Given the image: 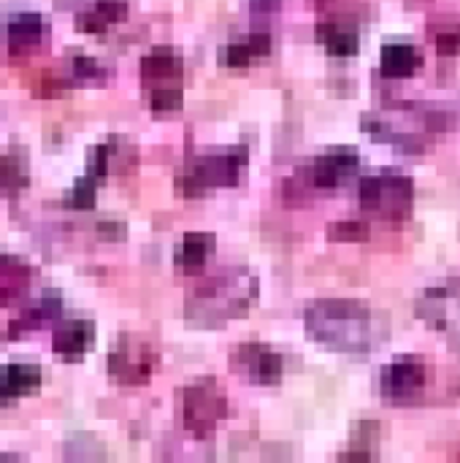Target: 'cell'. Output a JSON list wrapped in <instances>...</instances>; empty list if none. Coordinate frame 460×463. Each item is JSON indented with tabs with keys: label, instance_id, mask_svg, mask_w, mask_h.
Wrapping results in <instances>:
<instances>
[{
	"label": "cell",
	"instance_id": "1f68e13d",
	"mask_svg": "<svg viewBox=\"0 0 460 463\" xmlns=\"http://www.w3.org/2000/svg\"><path fill=\"white\" fill-rule=\"evenodd\" d=\"M317 3H320V5H325V0H317Z\"/></svg>",
	"mask_w": 460,
	"mask_h": 463
},
{
	"label": "cell",
	"instance_id": "f546056e",
	"mask_svg": "<svg viewBox=\"0 0 460 463\" xmlns=\"http://www.w3.org/2000/svg\"><path fill=\"white\" fill-rule=\"evenodd\" d=\"M95 231L103 241H125L127 239V225L122 220H100L95 225Z\"/></svg>",
	"mask_w": 460,
	"mask_h": 463
},
{
	"label": "cell",
	"instance_id": "5bb4252c",
	"mask_svg": "<svg viewBox=\"0 0 460 463\" xmlns=\"http://www.w3.org/2000/svg\"><path fill=\"white\" fill-rule=\"evenodd\" d=\"M317 41L328 49V54L333 57H355L361 49V35L358 27L350 22H339V19H328L317 24Z\"/></svg>",
	"mask_w": 460,
	"mask_h": 463
},
{
	"label": "cell",
	"instance_id": "6da1fadb",
	"mask_svg": "<svg viewBox=\"0 0 460 463\" xmlns=\"http://www.w3.org/2000/svg\"><path fill=\"white\" fill-rule=\"evenodd\" d=\"M309 339L344 355H366L388 339V323L369 307L347 298L312 301L304 309Z\"/></svg>",
	"mask_w": 460,
	"mask_h": 463
},
{
	"label": "cell",
	"instance_id": "ffe728a7",
	"mask_svg": "<svg viewBox=\"0 0 460 463\" xmlns=\"http://www.w3.org/2000/svg\"><path fill=\"white\" fill-rule=\"evenodd\" d=\"M361 130L371 133L377 141H385V144H393L409 155H420L423 152V141L412 133H404V130H396L390 122L380 119V117H371V114H363L361 117Z\"/></svg>",
	"mask_w": 460,
	"mask_h": 463
},
{
	"label": "cell",
	"instance_id": "7402d4cb",
	"mask_svg": "<svg viewBox=\"0 0 460 463\" xmlns=\"http://www.w3.org/2000/svg\"><path fill=\"white\" fill-rule=\"evenodd\" d=\"M325 236L333 244H363L369 239V225L361 220H339V222L328 225Z\"/></svg>",
	"mask_w": 460,
	"mask_h": 463
},
{
	"label": "cell",
	"instance_id": "2e32d148",
	"mask_svg": "<svg viewBox=\"0 0 460 463\" xmlns=\"http://www.w3.org/2000/svg\"><path fill=\"white\" fill-rule=\"evenodd\" d=\"M125 19H127L125 0H95L76 14V27L81 33H103L106 27L125 22Z\"/></svg>",
	"mask_w": 460,
	"mask_h": 463
},
{
	"label": "cell",
	"instance_id": "484cf974",
	"mask_svg": "<svg viewBox=\"0 0 460 463\" xmlns=\"http://www.w3.org/2000/svg\"><path fill=\"white\" fill-rule=\"evenodd\" d=\"M73 87V79H68L65 73H54V71H43L38 84L33 87V92L38 98H60L62 92H68Z\"/></svg>",
	"mask_w": 460,
	"mask_h": 463
},
{
	"label": "cell",
	"instance_id": "ba28073f",
	"mask_svg": "<svg viewBox=\"0 0 460 463\" xmlns=\"http://www.w3.org/2000/svg\"><path fill=\"white\" fill-rule=\"evenodd\" d=\"M230 369L252 385H279L285 358L263 342H244L230 353Z\"/></svg>",
	"mask_w": 460,
	"mask_h": 463
},
{
	"label": "cell",
	"instance_id": "ac0fdd59",
	"mask_svg": "<svg viewBox=\"0 0 460 463\" xmlns=\"http://www.w3.org/2000/svg\"><path fill=\"white\" fill-rule=\"evenodd\" d=\"M423 65V52L412 43H385L380 68L390 79H407Z\"/></svg>",
	"mask_w": 460,
	"mask_h": 463
},
{
	"label": "cell",
	"instance_id": "9a60e30c",
	"mask_svg": "<svg viewBox=\"0 0 460 463\" xmlns=\"http://www.w3.org/2000/svg\"><path fill=\"white\" fill-rule=\"evenodd\" d=\"M214 247H217L214 233H187L182 239V244L176 247V252H174V266L182 274H195V271H201L206 266Z\"/></svg>",
	"mask_w": 460,
	"mask_h": 463
},
{
	"label": "cell",
	"instance_id": "d4e9b609",
	"mask_svg": "<svg viewBox=\"0 0 460 463\" xmlns=\"http://www.w3.org/2000/svg\"><path fill=\"white\" fill-rule=\"evenodd\" d=\"M87 174L95 176L98 182L111 174V141L108 138L89 146V152H87Z\"/></svg>",
	"mask_w": 460,
	"mask_h": 463
},
{
	"label": "cell",
	"instance_id": "277c9868",
	"mask_svg": "<svg viewBox=\"0 0 460 463\" xmlns=\"http://www.w3.org/2000/svg\"><path fill=\"white\" fill-rule=\"evenodd\" d=\"M225 415L228 399L214 377H203L182 391V423L195 439H209Z\"/></svg>",
	"mask_w": 460,
	"mask_h": 463
},
{
	"label": "cell",
	"instance_id": "5b68a950",
	"mask_svg": "<svg viewBox=\"0 0 460 463\" xmlns=\"http://www.w3.org/2000/svg\"><path fill=\"white\" fill-rule=\"evenodd\" d=\"M358 201L366 212H374L388 220H401L415 203V182L393 171L366 176L358 184Z\"/></svg>",
	"mask_w": 460,
	"mask_h": 463
},
{
	"label": "cell",
	"instance_id": "30bf717a",
	"mask_svg": "<svg viewBox=\"0 0 460 463\" xmlns=\"http://www.w3.org/2000/svg\"><path fill=\"white\" fill-rule=\"evenodd\" d=\"M92 339H95V323L92 320H65L54 328L52 347L65 361H76L89 350Z\"/></svg>",
	"mask_w": 460,
	"mask_h": 463
},
{
	"label": "cell",
	"instance_id": "e0dca14e",
	"mask_svg": "<svg viewBox=\"0 0 460 463\" xmlns=\"http://www.w3.org/2000/svg\"><path fill=\"white\" fill-rule=\"evenodd\" d=\"M30 182V163H27V149L24 146H8L0 155V193L16 195L27 187Z\"/></svg>",
	"mask_w": 460,
	"mask_h": 463
},
{
	"label": "cell",
	"instance_id": "603a6c76",
	"mask_svg": "<svg viewBox=\"0 0 460 463\" xmlns=\"http://www.w3.org/2000/svg\"><path fill=\"white\" fill-rule=\"evenodd\" d=\"M95 195H98V179L84 174V176H79L73 182L70 193L65 195V206H70V209H92Z\"/></svg>",
	"mask_w": 460,
	"mask_h": 463
},
{
	"label": "cell",
	"instance_id": "d6986e66",
	"mask_svg": "<svg viewBox=\"0 0 460 463\" xmlns=\"http://www.w3.org/2000/svg\"><path fill=\"white\" fill-rule=\"evenodd\" d=\"M182 57L171 46H155L149 54L141 57V79L149 81H165V79H179L182 76Z\"/></svg>",
	"mask_w": 460,
	"mask_h": 463
},
{
	"label": "cell",
	"instance_id": "4316f807",
	"mask_svg": "<svg viewBox=\"0 0 460 463\" xmlns=\"http://www.w3.org/2000/svg\"><path fill=\"white\" fill-rule=\"evenodd\" d=\"M70 73H73V81H103L106 79V68L89 54H76L70 60Z\"/></svg>",
	"mask_w": 460,
	"mask_h": 463
},
{
	"label": "cell",
	"instance_id": "f1b7e54d",
	"mask_svg": "<svg viewBox=\"0 0 460 463\" xmlns=\"http://www.w3.org/2000/svg\"><path fill=\"white\" fill-rule=\"evenodd\" d=\"M0 274H3V277H11V279H27V277L33 274V269H30L22 258L0 255Z\"/></svg>",
	"mask_w": 460,
	"mask_h": 463
},
{
	"label": "cell",
	"instance_id": "4fadbf2b",
	"mask_svg": "<svg viewBox=\"0 0 460 463\" xmlns=\"http://www.w3.org/2000/svg\"><path fill=\"white\" fill-rule=\"evenodd\" d=\"M46 35V22L35 11H22L8 22V49L11 54L33 52Z\"/></svg>",
	"mask_w": 460,
	"mask_h": 463
},
{
	"label": "cell",
	"instance_id": "52a82bcc",
	"mask_svg": "<svg viewBox=\"0 0 460 463\" xmlns=\"http://www.w3.org/2000/svg\"><path fill=\"white\" fill-rule=\"evenodd\" d=\"M157 366V350L133 334L119 336L117 347L108 353V377L119 385H146Z\"/></svg>",
	"mask_w": 460,
	"mask_h": 463
},
{
	"label": "cell",
	"instance_id": "7c38bea8",
	"mask_svg": "<svg viewBox=\"0 0 460 463\" xmlns=\"http://www.w3.org/2000/svg\"><path fill=\"white\" fill-rule=\"evenodd\" d=\"M41 385V369L35 364H8L0 369V404L35 393Z\"/></svg>",
	"mask_w": 460,
	"mask_h": 463
},
{
	"label": "cell",
	"instance_id": "44dd1931",
	"mask_svg": "<svg viewBox=\"0 0 460 463\" xmlns=\"http://www.w3.org/2000/svg\"><path fill=\"white\" fill-rule=\"evenodd\" d=\"M60 309H62V298H60L57 293H46V296L38 301V307H33V309L22 312V317H16V320L8 326V339H16V336H22L24 331L38 328L43 320L57 317V315H60Z\"/></svg>",
	"mask_w": 460,
	"mask_h": 463
},
{
	"label": "cell",
	"instance_id": "8fae6325",
	"mask_svg": "<svg viewBox=\"0 0 460 463\" xmlns=\"http://www.w3.org/2000/svg\"><path fill=\"white\" fill-rule=\"evenodd\" d=\"M271 54V35L266 30H255L244 35L241 41H230L220 49V65L225 68H247L255 60H263Z\"/></svg>",
	"mask_w": 460,
	"mask_h": 463
},
{
	"label": "cell",
	"instance_id": "83f0119b",
	"mask_svg": "<svg viewBox=\"0 0 460 463\" xmlns=\"http://www.w3.org/2000/svg\"><path fill=\"white\" fill-rule=\"evenodd\" d=\"M184 103V95L179 87H155L149 95V106L157 114H168V111H179Z\"/></svg>",
	"mask_w": 460,
	"mask_h": 463
},
{
	"label": "cell",
	"instance_id": "8992f818",
	"mask_svg": "<svg viewBox=\"0 0 460 463\" xmlns=\"http://www.w3.org/2000/svg\"><path fill=\"white\" fill-rule=\"evenodd\" d=\"M361 168V152L355 146H331L298 168L296 182L306 190H336L350 182Z\"/></svg>",
	"mask_w": 460,
	"mask_h": 463
},
{
	"label": "cell",
	"instance_id": "9c48e42d",
	"mask_svg": "<svg viewBox=\"0 0 460 463\" xmlns=\"http://www.w3.org/2000/svg\"><path fill=\"white\" fill-rule=\"evenodd\" d=\"M426 388V364L418 355H404L388 364L380 374V393L388 404H409Z\"/></svg>",
	"mask_w": 460,
	"mask_h": 463
},
{
	"label": "cell",
	"instance_id": "7a4b0ae2",
	"mask_svg": "<svg viewBox=\"0 0 460 463\" xmlns=\"http://www.w3.org/2000/svg\"><path fill=\"white\" fill-rule=\"evenodd\" d=\"M258 277L241 266L220 271L187 296V323L195 328H222L228 320L247 317L258 301Z\"/></svg>",
	"mask_w": 460,
	"mask_h": 463
},
{
	"label": "cell",
	"instance_id": "cb8c5ba5",
	"mask_svg": "<svg viewBox=\"0 0 460 463\" xmlns=\"http://www.w3.org/2000/svg\"><path fill=\"white\" fill-rule=\"evenodd\" d=\"M431 43L442 57H455L460 54V22L450 24H439L437 30H431Z\"/></svg>",
	"mask_w": 460,
	"mask_h": 463
},
{
	"label": "cell",
	"instance_id": "4dcf8cb0",
	"mask_svg": "<svg viewBox=\"0 0 460 463\" xmlns=\"http://www.w3.org/2000/svg\"><path fill=\"white\" fill-rule=\"evenodd\" d=\"M22 296H24V285H3L0 288V307H8Z\"/></svg>",
	"mask_w": 460,
	"mask_h": 463
},
{
	"label": "cell",
	"instance_id": "3957f363",
	"mask_svg": "<svg viewBox=\"0 0 460 463\" xmlns=\"http://www.w3.org/2000/svg\"><path fill=\"white\" fill-rule=\"evenodd\" d=\"M247 146H222L209 149L198 157H192L179 174H176V190L184 198H201L214 187H236L244 168H247Z\"/></svg>",
	"mask_w": 460,
	"mask_h": 463
}]
</instances>
